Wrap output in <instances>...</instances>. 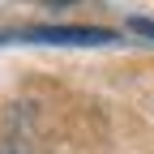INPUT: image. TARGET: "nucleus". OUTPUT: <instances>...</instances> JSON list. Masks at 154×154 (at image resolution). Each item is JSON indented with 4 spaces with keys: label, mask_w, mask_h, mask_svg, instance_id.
I'll list each match as a JSON object with an SVG mask.
<instances>
[{
    "label": "nucleus",
    "mask_w": 154,
    "mask_h": 154,
    "mask_svg": "<svg viewBox=\"0 0 154 154\" xmlns=\"http://www.w3.org/2000/svg\"><path fill=\"white\" fill-rule=\"evenodd\" d=\"M22 38H43V43H111V30H90V26H56V30H26Z\"/></svg>",
    "instance_id": "obj_1"
},
{
    "label": "nucleus",
    "mask_w": 154,
    "mask_h": 154,
    "mask_svg": "<svg viewBox=\"0 0 154 154\" xmlns=\"http://www.w3.org/2000/svg\"><path fill=\"white\" fill-rule=\"evenodd\" d=\"M128 30H137V34H150V38H154V22H146V17H133Z\"/></svg>",
    "instance_id": "obj_2"
}]
</instances>
